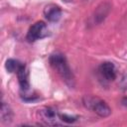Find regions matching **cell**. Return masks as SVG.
Masks as SVG:
<instances>
[{
	"instance_id": "52a82bcc",
	"label": "cell",
	"mask_w": 127,
	"mask_h": 127,
	"mask_svg": "<svg viewBox=\"0 0 127 127\" xmlns=\"http://www.w3.org/2000/svg\"><path fill=\"white\" fill-rule=\"evenodd\" d=\"M17 76H18V81L20 84V87L22 90L27 91L30 88V82H29V72L26 67V65L23 64L21 67L17 71Z\"/></svg>"
},
{
	"instance_id": "7c38bea8",
	"label": "cell",
	"mask_w": 127,
	"mask_h": 127,
	"mask_svg": "<svg viewBox=\"0 0 127 127\" xmlns=\"http://www.w3.org/2000/svg\"><path fill=\"white\" fill-rule=\"evenodd\" d=\"M121 103H122L124 106H127V96H125V97H123V98H122Z\"/></svg>"
},
{
	"instance_id": "ba28073f",
	"label": "cell",
	"mask_w": 127,
	"mask_h": 127,
	"mask_svg": "<svg viewBox=\"0 0 127 127\" xmlns=\"http://www.w3.org/2000/svg\"><path fill=\"white\" fill-rule=\"evenodd\" d=\"M0 116H1V121L3 123H10L13 118V112L8 104L5 102H2L1 104V109H0Z\"/></svg>"
},
{
	"instance_id": "3957f363",
	"label": "cell",
	"mask_w": 127,
	"mask_h": 127,
	"mask_svg": "<svg viewBox=\"0 0 127 127\" xmlns=\"http://www.w3.org/2000/svg\"><path fill=\"white\" fill-rule=\"evenodd\" d=\"M49 35V30L45 22L38 21L34 23L27 33V40L29 42H35L40 39H43Z\"/></svg>"
},
{
	"instance_id": "6da1fadb",
	"label": "cell",
	"mask_w": 127,
	"mask_h": 127,
	"mask_svg": "<svg viewBox=\"0 0 127 127\" xmlns=\"http://www.w3.org/2000/svg\"><path fill=\"white\" fill-rule=\"evenodd\" d=\"M49 61L51 66L58 72V74L63 78V80H64V82L68 86L72 87L74 85V76L71 72V69L69 68L65 57L63 54L56 53L51 55Z\"/></svg>"
},
{
	"instance_id": "7a4b0ae2",
	"label": "cell",
	"mask_w": 127,
	"mask_h": 127,
	"mask_svg": "<svg viewBox=\"0 0 127 127\" xmlns=\"http://www.w3.org/2000/svg\"><path fill=\"white\" fill-rule=\"evenodd\" d=\"M83 104L85 107L88 109H91L94 113H96L100 117H108L111 114V108L109 105L96 97H91V96H85L83 98Z\"/></svg>"
},
{
	"instance_id": "8992f818",
	"label": "cell",
	"mask_w": 127,
	"mask_h": 127,
	"mask_svg": "<svg viewBox=\"0 0 127 127\" xmlns=\"http://www.w3.org/2000/svg\"><path fill=\"white\" fill-rule=\"evenodd\" d=\"M99 71L101 75L107 80H114L116 78V68L113 63L104 62L99 66Z\"/></svg>"
},
{
	"instance_id": "8fae6325",
	"label": "cell",
	"mask_w": 127,
	"mask_h": 127,
	"mask_svg": "<svg viewBox=\"0 0 127 127\" xmlns=\"http://www.w3.org/2000/svg\"><path fill=\"white\" fill-rule=\"evenodd\" d=\"M60 118H61L63 121L66 122V123H72V122H74V121L76 120V117L69 116V115H66V114H62V115H60Z\"/></svg>"
},
{
	"instance_id": "30bf717a",
	"label": "cell",
	"mask_w": 127,
	"mask_h": 127,
	"mask_svg": "<svg viewBox=\"0 0 127 127\" xmlns=\"http://www.w3.org/2000/svg\"><path fill=\"white\" fill-rule=\"evenodd\" d=\"M109 12V6H106V3H102L96 10L95 12V19H97V22H101L105 17L106 15L108 14Z\"/></svg>"
},
{
	"instance_id": "277c9868",
	"label": "cell",
	"mask_w": 127,
	"mask_h": 127,
	"mask_svg": "<svg viewBox=\"0 0 127 127\" xmlns=\"http://www.w3.org/2000/svg\"><path fill=\"white\" fill-rule=\"evenodd\" d=\"M38 115L41 120L48 125H60L58 123L60 116L58 115L57 111L52 107H42L38 110Z\"/></svg>"
},
{
	"instance_id": "5b68a950",
	"label": "cell",
	"mask_w": 127,
	"mask_h": 127,
	"mask_svg": "<svg viewBox=\"0 0 127 127\" xmlns=\"http://www.w3.org/2000/svg\"><path fill=\"white\" fill-rule=\"evenodd\" d=\"M44 15L50 22H57L62 16L61 8L56 4H48L44 8Z\"/></svg>"
},
{
	"instance_id": "9c48e42d",
	"label": "cell",
	"mask_w": 127,
	"mask_h": 127,
	"mask_svg": "<svg viewBox=\"0 0 127 127\" xmlns=\"http://www.w3.org/2000/svg\"><path fill=\"white\" fill-rule=\"evenodd\" d=\"M23 64L20 63L19 61L17 60H14V59H9L6 61V64H5V67L7 69L8 72H17L18 69L21 67Z\"/></svg>"
}]
</instances>
